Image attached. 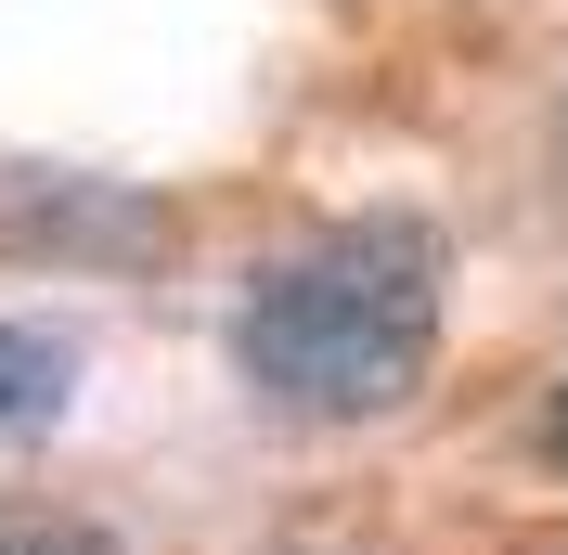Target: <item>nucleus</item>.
Returning a JSON list of instances; mask_svg holds the SVG:
<instances>
[{
    "label": "nucleus",
    "mask_w": 568,
    "mask_h": 555,
    "mask_svg": "<svg viewBox=\"0 0 568 555\" xmlns=\"http://www.w3.org/2000/svg\"><path fill=\"white\" fill-rule=\"evenodd\" d=\"M453 336V245L414 208H349L233 284V375L284 426H388Z\"/></svg>",
    "instance_id": "obj_1"
},
{
    "label": "nucleus",
    "mask_w": 568,
    "mask_h": 555,
    "mask_svg": "<svg viewBox=\"0 0 568 555\" xmlns=\"http://www.w3.org/2000/svg\"><path fill=\"white\" fill-rule=\"evenodd\" d=\"M181 220L142 181H78V169H0V259L27 272H142L169 259Z\"/></svg>",
    "instance_id": "obj_2"
},
{
    "label": "nucleus",
    "mask_w": 568,
    "mask_h": 555,
    "mask_svg": "<svg viewBox=\"0 0 568 555\" xmlns=\"http://www.w3.org/2000/svg\"><path fill=\"white\" fill-rule=\"evenodd\" d=\"M65 401H78V349L52 336V323H13V311H0V452L52 440Z\"/></svg>",
    "instance_id": "obj_3"
},
{
    "label": "nucleus",
    "mask_w": 568,
    "mask_h": 555,
    "mask_svg": "<svg viewBox=\"0 0 568 555\" xmlns=\"http://www.w3.org/2000/svg\"><path fill=\"white\" fill-rule=\"evenodd\" d=\"M0 555H116V529L78 504H0Z\"/></svg>",
    "instance_id": "obj_4"
},
{
    "label": "nucleus",
    "mask_w": 568,
    "mask_h": 555,
    "mask_svg": "<svg viewBox=\"0 0 568 555\" xmlns=\"http://www.w3.org/2000/svg\"><path fill=\"white\" fill-rule=\"evenodd\" d=\"M542 465H568V362H556V387H542Z\"/></svg>",
    "instance_id": "obj_5"
}]
</instances>
